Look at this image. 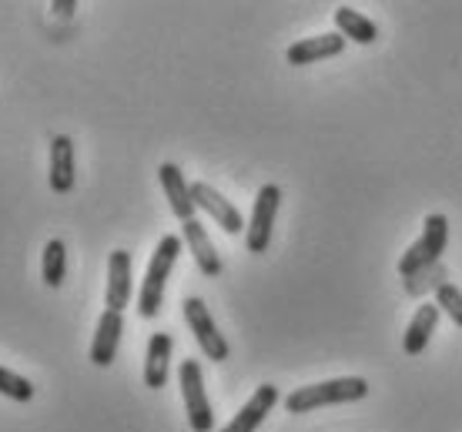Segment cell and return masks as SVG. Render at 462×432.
I'll return each instance as SVG.
<instances>
[{
  "instance_id": "6da1fadb",
  "label": "cell",
  "mask_w": 462,
  "mask_h": 432,
  "mask_svg": "<svg viewBox=\"0 0 462 432\" xmlns=\"http://www.w3.org/2000/svg\"><path fill=\"white\" fill-rule=\"evenodd\" d=\"M369 396V382L358 375L346 379H328V382H315V386H299L295 392L285 396V409L289 412H312L322 406H342V402H358Z\"/></svg>"
},
{
  "instance_id": "7a4b0ae2",
  "label": "cell",
  "mask_w": 462,
  "mask_h": 432,
  "mask_svg": "<svg viewBox=\"0 0 462 432\" xmlns=\"http://www.w3.org/2000/svg\"><path fill=\"white\" fill-rule=\"evenodd\" d=\"M178 255H181V238H178V234H164L148 262V275H144V281H141V292H138V316L141 318H154L158 312H162L164 285H168V275H171Z\"/></svg>"
},
{
  "instance_id": "3957f363",
  "label": "cell",
  "mask_w": 462,
  "mask_h": 432,
  "mask_svg": "<svg viewBox=\"0 0 462 432\" xmlns=\"http://www.w3.org/2000/svg\"><path fill=\"white\" fill-rule=\"evenodd\" d=\"M446 242H449V222H446V215H429L426 222H422V238L399 262V275L409 279L419 269L436 265L442 258V252H446Z\"/></svg>"
},
{
  "instance_id": "277c9868",
  "label": "cell",
  "mask_w": 462,
  "mask_h": 432,
  "mask_svg": "<svg viewBox=\"0 0 462 432\" xmlns=\"http://www.w3.org/2000/svg\"><path fill=\"white\" fill-rule=\"evenodd\" d=\"M178 382H181V399H185V412L188 422L195 432H211L215 426V412H211L208 392H205V372L195 359H185L181 363V372H178Z\"/></svg>"
},
{
  "instance_id": "5b68a950",
  "label": "cell",
  "mask_w": 462,
  "mask_h": 432,
  "mask_svg": "<svg viewBox=\"0 0 462 432\" xmlns=\"http://www.w3.org/2000/svg\"><path fill=\"white\" fill-rule=\"evenodd\" d=\"M278 205H282V188L262 185V191L254 195L252 222L245 228V245H248V252H254V255L268 252V245H272V228H275Z\"/></svg>"
},
{
  "instance_id": "8992f818",
  "label": "cell",
  "mask_w": 462,
  "mask_h": 432,
  "mask_svg": "<svg viewBox=\"0 0 462 432\" xmlns=\"http://www.w3.org/2000/svg\"><path fill=\"white\" fill-rule=\"evenodd\" d=\"M181 305H185V322H188V328L195 332L198 349L205 352L211 363H225L231 349H228V342H225V335L218 332V326H215L208 305L201 302L198 295H188Z\"/></svg>"
},
{
  "instance_id": "52a82bcc",
  "label": "cell",
  "mask_w": 462,
  "mask_h": 432,
  "mask_svg": "<svg viewBox=\"0 0 462 432\" xmlns=\"http://www.w3.org/2000/svg\"><path fill=\"white\" fill-rule=\"evenodd\" d=\"M191 198H195V208L208 211L211 218H215V222H218L228 234H238L242 228H248L245 218H242V211L235 208L225 195H218L208 181H195V185H191Z\"/></svg>"
},
{
  "instance_id": "ba28073f",
  "label": "cell",
  "mask_w": 462,
  "mask_h": 432,
  "mask_svg": "<svg viewBox=\"0 0 462 432\" xmlns=\"http://www.w3.org/2000/svg\"><path fill=\"white\" fill-rule=\"evenodd\" d=\"M158 178H162V188H164V198L171 205L174 218L185 225L195 218V198H191V185L185 181V171L178 168V164L164 161L158 168Z\"/></svg>"
},
{
  "instance_id": "9c48e42d",
  "label": "cell",
  "mask_w": 462,
  "mask_h": 432,
  "mask_svg": "<svg viewBox=\"0 0 462 432\" xmlns=\"http://www.w3.org/2000/svg\"><path fill=\"white\" fill-rule=\"evenodd\" d=\"M121 332H125V318H121V312L105 308V316L97 318L94 342H91V363L97 365V369H107V365L115 363L117 345H121Z\"/></svg>"
},
{
  "instance_id": "30bf717a",
  "label": "cell",
  "mask_w": 462,
  "mask_h": 432,
  "mask_svg": "<svg viewBox=\"0 0 462 432\" xmlns=\"http://www.w3.org/2000/svg\"><path fill=\"white\" fill-rule=\"evenodd\" d=\"M105 302L111 312H125L131 305V252L117 248L107 258V292Z\"/></svg>"
},
{
  "instance_id": "8fae6325",
  "label": "cell",
  "mask_w": 462,
  "mask_h": 432,
  "mask_svg": "<svg viewBox=\"0 0 462 432\" xmlns=\"http://www.w3.org/2000/svg\"><path fill=\"white\" fill-rule=\"evenodd\" d=\"M275 402H278V389L272 386V382L258 386L254 389V396L245 402L242 409H238V416H235L221 432H254L262 422H265L268 412L275 409Z\"/></svg>"
},
{
  "instance_id": "7c38bea8",
  "label": "cell",
  "mask_w": 462,
  "mask_h": 432,
  "mask_svg": "<svg viewBox=\"0 0 462 432\" xmlns=\"http://www.w3.org/2000/svg\"><path fill=\"white\" fill-rule=\"evenodd\" d=\"M346 51V37L338 34H319V37H305L299 44H291L285 51V60H289L291 68H305V64H315V60H325V58H336Z\"/></svg>"
},
{
  "instance_id": "4fadbf2b",
  "label": "cell",
  "mask_w": 462,
  "mask_h": 432,
  "mask_svg": "<svg viewBox=\"0 0 462 432\" xmlns=\"http://www.w3.org/2000/svg\"><path fill=\"white\" fill-rule=\"evenodd\" d=\"M171 349H174V339L168 332H154L148 339V355H144V386L148 389H162L168 382Z\"/></svg>"
},
{
  "instance_id": "5bb4252c",
  "label": "cell",
  "mask_w": 462,
  "mask_h": 432,
  "mask_svg": "<svg viewBox=\"0 0 462 432\" xmlns=\"http://www.w3.org/2000/svg\"><path fill=\"white\" fill-rule=\"evenodd\" d=\"M74 188V141L68 134L51 138V191L68 195Z\"/></svg>"
},
{
  "instance_id": "9a60e30c",
  "label": "cell",
  "mask_w": 462,
  "mask_h": 432,
  "mask_svg": "<svg viewBox=\"0 0 462 432\" xmlns=\"http://www.w3.org/2000/svg\"><path fill=\"white\" fill-rule=\"evenodd\" d=\"M181 228H185V245L191 248L195 265L201 269V275H208V279L221 275V258H218V252H215V245H211L205 225L198 222V218H191V222H185Z\"/></svg>"
},
{
  "instance_id": "2e32d148",
  "label": "cell",
  "mask_w": 462,
  "mask_h": 432,
  "mask_svg": "<svg viewBox=\"0 0 462 432\" xmlns=\"http://www.w3.org/2000/svg\"><path fill=\"white\" fill-rule=\"evenodd\" d=\"M436 326H439V305L436 302L419 305V312L412 316L409 328H405V339H402L405 355H422L429 339H432V332H436Z\"/></svg>"
},
{
  "instance_id": "e0dca14e",
  "label": "cell",
  "mask_w": 462,
  "mask_h": 432,
  "mask_svg": "<svg viewBox=\"0 0 462 432\" xmlns=\"http://www.w3.org/2000/svg\"><path fill=\"white\" fill-rule=\"evenodd\" d=\"M336 27L346 41H356V44H372V41H379V23L369 21L365 14L352 11L348 4H342V7L336 11Z\"/></svg>"
},
{
  "instance_id": "ac0fdd59",
  "label": "cell",
  "mask_w": 462,
  "mask_h": 432,
  "mask_svg": "<svg viewBox=\"0 0 462 432\" xmlns=\"http://www.w3.org/2000/svg\"><path fill=\"white\" fill-rule=\"evenodd\" d=\"M41 275H44L47 289H60V281L68 275V248L60 238H51L44 245V262H41Z\"/></svg>"
},
{
  "instance_id": "d6986e66",
  "label": "cell",
  "mask_w": 462,
  "mask_h": 432,
  "mask_svg": "<svg viewBox=\"0 0 462 432\" xmlns=\"http://www.w3.org/2000/svg\"><path fill=\"white\" fill-rule=\"evenodd\" d=\"M446 279H449L446 265H442V262H436V265H429V269H419L416 275L402 279V285H405V295H412V299H422L426 292H439L442 285H446Z\"/></svg>"
},
{
  "instance_id": "ffe728a7",
  "label": "cell",
  "mask_w": 462,
  "mask_h": 432,
  "mask_svg": "<svg viewBox=\"0 0 462 432\" xmlns=\"http://www.w3.org/2000/svg\"><path fill=\"white\" fill-rule=\"evenodd\" d=\"M0 396L14 399V402H31L34 399V386H31V379H23V375L0 365Z\"/></svg>"
},
{
  "instance_id": "44dd1931",
  "label": "cell",
  "mask_w": 462,
  "mask_h": 432,
  "mask_svg": "<svg viewBox=\"0 0 462 432\" xmlns=\"http://www.w3.org/2000/svg\"><path fill=\"white\" fill-rule=\"evenodd\" d=\"M436 305H439V312H446V316L462 328V292L452 281H446L439 292H436Z\"/></svg>"
},
{
  "instance_id": "7402d4cb",
  "label": "cell",
  "mask_w": 462,
  "mask_h": 432,
  "mask_svg": "<svg viewBox=\"0 0 462 432\" xmlns=\"http://www.w3.org/2000/svg\"><path fill=\"white\" fill-rule=\"evenodd\" d=\"M74 7H78L74 0H60V4H54V11H58V14H70Z\"/></svg>"
}]
</instances>
